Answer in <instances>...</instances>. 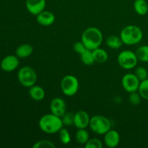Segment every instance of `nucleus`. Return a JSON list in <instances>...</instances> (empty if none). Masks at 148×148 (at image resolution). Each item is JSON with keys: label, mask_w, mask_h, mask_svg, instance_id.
I'll list each match as a JSON object with an SVG mask.
<instances>
[{"label": "nucleus", "mask_w": 148, "mask_h": 148, "mask_svg": "<svg viewBox=\"0 0 148 148\" xmlns=\"http://www.w3.org/2000/svg\"><path fill=\"white\" fill-rule=\"evenodd\" d=\"M38 126L43 132L49 134L58 133L63 127L62 118L53 114H47L39 119Z\"/></svg>", "instance_id": "nucleus-1"}, {"label": "nucleus", "mask_w": 148, "mask_h": 148, "mask_svg": "<svg viewBox=\"0 0 148 148\" xmlns=\"http://www.w3.org/2000/svg\"><path fill=\"white\" fill-rule=\"evenodd\" d=\"M103 36L101 30L95 27H89L85 29L81 36V41L87 49L94 50L102 44Z\"/></svg>", "instance_id": "nucleus-2"}, {"label": "nucleus", "mask_w": 148, "mask_h": 148, "mask_svg": "<svg viewBox=\"0 0 148 148\" xmlns=\"http://www.w3.org/2000/svg\"><path fill=\"white\" fill-rule=\"evenodd\" d=\"M120 38L124 44L133 46L140 43L143 38V32L137 25H130L124 27L120 33Z\"/></svg>", "instance_id": "nucleus-3"}, {"label": "nucleus", "mask_w": 148, "mask_h": 148, "mask_svg": "<svg viewBox=\"0 0 148 148\" xmlns=\"http://www.w3.org/2000/svg\"><path fill=\"white\" fill-rule=\"evenodd\" d=\"M89 127L92 132L103 135L111 129V124L107 117L102 115H95L90 120Z\"/></svg>", "instance_id": "nucleus-4"}, {"label": "nucleus", "mask_w": 148, "mask_h": 148, "mask_svg": "<svg viewBox=\"0 0 148 148\" xmlns=\"http://www.w3.org/2000/svg\"><path fill=\"white\" fill-rule=\"evenodd\" d=\"M38 76L36 70L29 66H23L17 72V79L22 86L29 88L36 85Z\"/></svg>", "instance_id": "nucleus-5"}, {"label": "nucleus", "mask_w": 148, "mask_h": 148, "mask_svg": "<svg viewBox=\"0 0 148 148\" xmlns=\"http://www.w3.org/2000/svg\"><path fill=\"white\" fill-rule=\"evenodd\" d=\"M138 61L135 52L130 50L122 51L120 52L117 57L119 65L126 70H130L136 67Z\"/></svg>", "instance_id": "nucleus-6"}, {"label": "nucleus", "mask_w": 148, "mask_h": 148, "mask_svg": "<svg viewBox=\"0 0 148 148\" xmlns=\"http://www.w3.org/2000/svg\"><path fill=\"white\" fill-rule=\"evenodd\" d=\"M60 87L64 95L66 96H73L79 90V80L74 75H66L62 79Z\"/></svg>", "instance_id": "nucleus-7"}, {"label": "nucleus", "mask_w": 148, "mask_h": 148, "mask_svg": "<svg viewBox=\"0 0 148 148\" xmlns=\"http://www.w3.org/2000/svg\"><path fill=\"white\" fill-rule=\"evenodd\" d=\"M140 84V79L137 77L134 73L126 74L121 79V85L124 90L129 93L138 91Z\"/></svg>", "instance_id": "nucleus-8"}, {"label": "nucleus", "mask_w": 148, "mask_h": 148, "mask_svg": "<svg viewBox=\"0 0 148 148\" xmlns=\"http://www.w3.org/2000/svg\"><path fill=\"white\" fill-rule=\"evenodd\" d=\"M20 64L19 59L17 56L8 55L5 56L1 62V69L7 72H13L18 67Z\"/></svg>", "instance_id": "nucleus-9"}, {"label": "nucleus", "mask_w": 148, "mask_h": 148, "mask_svg": "<svg viewBox=\"0 0 148 148\" xmlns=\"http://www.w3.org/2000/svg\"><path fill=\"white\" fill-rule=\"evenodd\" d=\"M46 0H25L26 9L33 15L36 16L45 10Z\"/></svg>", "instance_id": "nucleus-10"}, {"label": "nucleus", "mask_w": 148, "mask_h": 148, "mask_svg": "<svg viewBox=\"0 0 148 148\" xmlns=\"http://www.w3.org/2000/svg\"><path fill=\"white\" fill-rule=\"evenodd\" d=\"M51 113L57 116L62 117L66 113V103L61 98H54L50 103Z\"/></svg>", "instance_id": "nucleus-11"}, {"label": "nucleus", "mask_w": 148, "mask_h": 148, "mask_svg": "<svg viewBox=\"0 0 148 148\" xmlns=\"http://www.w3.org/2000/svg\"><path fill=\"white\" fill-rule=\"evenodd\" d=\"M90 120V117L86 111H78L75 114L74 125L77 129H86L89 127Z\"/></svg>", "instance_id": "nucleus-12"}, {"label": "nucleus", "mask_w": 148, "mask_h": 148, "mask_svg": "<svg viewBox=\"0 0 148 148\" xmlns=\"http://www.w3.org/2000/svg\"><path fill=\"white\" fill-rule=\"evenodd\" d=\"M120 134L117 131L110 130L104 134V143L109 148H114L119 145L120 143Z\"/></svg>", "instance_id": "nucleus-13"}, {"label": "nucleus", "mask_w": 148, "mask_h": 148, "mask_svg": "<svg viewBox=\"0 0 148 148\" xmlns=\"http://www.w3.org/2000/svg\"><path fill=\"white\" fill-rule=\"evenodd\" d=\"M55 15L51 12L43 10L36 15V21L42 26H50L55 21Z\"/></svg>", "instance_id": "nucleus-14"}, {"label": "nucleus", "mask_w": 148, "mask_h": 148, "mask_svg": "<svg viewBox=\"0 0 148 148\" xmlns=\"http://www.w3.org/2000/svg\"><path fill=\"white\" fill-rule=\"evenodd\" d=\"M29 95L33 101H40L44 99L46 92L42 87L34 85L29 89Z\"/></svg>", "instance_id": "nucleus-15"}, {"label": "nucleus", "mask_w": 148, "mask_h": 148, "mask_svg": "<svg viewBox=\"0 0 148 148\" xmlns=\"http://www.w3.org/2000/svg\"><path fill=\"white\" fill-rule=\"evenodd\" d=\"M33 47L30 44L28 43H24L16 49L15 54L18 58L21 59H25L27 58L33 53Z\"/></svg>", "instance_id": "nucleus-16"}, {"label": "nucleus", "mask_w": 148, "mask_h": 148, "mask_svg": "<svg viewBox=\"0 0 148 148\" xmlns=\"http://www.w3.org/2000/svg\"><path fill=\"white\" fill-rule=\"evenodd\" d=\"M92 54H93L95 62L97 63L103 64L108 59V52L100 47L92 50Z\"/></svg>", "instance_id": "nucleus-17"}, {"label": "nucleus", "mask_w": 148, "mask_h": 148, "mask_svg": "<svg viewBox=\"0 0 148 148\" xmlns=\"http://www.w3.org/2000/svg\"><path fill=\"white\" fill-rule=\"evenodd\" d=\"M134 10L139 15H145L148 12V2L146 0H134Z\"/></svg>", "instance_id": "nucleus-18"}, {"label": "nucleus", "mask_w": 148, "mask_h": 148, "mask_svg": "<svg viewBox=\"0 0 148 148\" xmlns=\"http://www.w3.org/2000/svg\"><path fill=\"white\" fill-rule=\"evenodd\" d=\"M106 46L111 49H119L122 46L123 42L120 36H111L107 38L106 40Z\"/></svg>", "instance_id": "nucleus-19"}, {"label": "nucleus", "mask_w": 148, "mask_h": 148, "mask_svg": "<svg viewBox=\"0 0 148 148\" xmlns=\"http://www.w3.org/2000/svg\"><path fill=\"white\" fill-rule=\"evenodd\" d=\"M75 140L79 144L85 145L90 140L89 133L85 129H78L75 133Z\"/></svg>", "instance_id": "nucleus-20"}, {"label": "nucleus", "mask_w": 148, "mask_h": 148, "mask_svg": "<svg viewBox=\"0 0 148 148\" xmlns=\"http://www.w3.org/2000/svg\"><path fill=\"white\" fill-rule=\"evenodd\" d=\"M139 61L143 62H148V45H143L137 48L135 51Z\"/></svg>", "instance_id": "nucleus-21"}, {"label": "nucleus", "mask_w": 148, "mask_h": 148, "mask_svg": "<svg viewBox=\"0 0 148 148\" xmlns=\"http://www.w3.org/2000/svg\"><path fill=\"white\" fill-rule=\"evenodd\" d=\"M80 59L84 64L88 65V66L92 65L95 63L92 51L89 50V49H86L83 53H81Z\"/></svg>", "instance_id": "nucleus-22"}, {"label": "nucleus", "mask_w": 148, "mask_h": 148, "mask_svg": "<svg viewBox=\"0 0 148 148\" xmlns=\"http://www.w3.org/2000/svg\"><path fill=\"white\" fill-rule=\"evenodd\" d=\"M58 133H59V140L62 144L68 145L70 143L71 140H72V137H71V134L67 129L62 127Z\"/></svg>", "instance_id": "nucleus-23"}, {"label": "nucleus", "mask_w": 148, "mask_h": 148, "mask_svg": "<svg viewBox=\"0 0 148 148\" xmlns=\"http://www.w3.org/2000/svg\"><path fill=\"white\" fill-rule=\"evenodd\" d=\"M138 92L141 95L142 98L148 101V78L140 82Z\"/></svg>", "instance_id": "nucleus-24"}, {"label": "nucleus", "mask_w": 148, "mask_h": 148, "mask_svg": "<svg viewBox=\"0 0 148 148\" xmlns=\"http://www.w3.org/2000/svg\"><path fill=\"white\" fill-rule=\"evenodd\" d=\"M74 116L75 114L72 112L65 113L61 118H62L63 125L65 127H70V126L74 125Z\"/></svg>", "instance_id": "nucleus-25"}, {"label": "nucleus", "mask_w": 148, "mask_h": 148, "mask_svg": "<svg viewBox=\"0 0 148 148\" xmlns=\"http://www.w3.org/2000/svg\"><path fill=\"white\" fill-rule=\"evenodd\" d=\"M134 75L140 79V81L145 80L148 78V70L143 66H138L134 71Z\"/></svg>", "instance_id": "nucleus-26"}, {"label": "nucleus", "mask_w": 148, "mask_h": 148, "mask_svg": "<svg viewBox=\"0 0 148 148\" xmlns=\"http://www.w3.org/2000/svg\"><path fill=\"white\" fill-rule=\"evenodd\" d=\"M55 147L54 143L48 140H39L33 145V148H54Z\"/></svg>", "instance_id": "nucleus-27"}, {"label": "nucleus", "mask_w": 148, "mask_h": 148, "mask_svg": "<svg viewBox=\"0 0 148 148\" xmlns=\"http://www.w3.org/2000/svg\"><path fill=\"white\" fill-rule=\"evenodd\" d=\"M85 148H102L103 143L99 139H90L88 143L85 145Z\"/></svg>", "instance_id": "nucleus-28"}, {"label": "nucleus", "mask_w": 148, "mask_h": 148, "mask_svg": "<svg viewBox=\"0 0 148 148\" xmlns=\"http://www.w3.org/2000/svg\"><path fill=\"white\" fill-rule=\"evenodd\" d=\"M142 97L138 92V91L130 93V97H129V101L130 103L134 106H137L141 102Z\"/></svg>", "instance_id": "nucleus-29"}, {"label": "nucleus", "mask_w": 148, "mask_h": 148, "mask_svg": "<svg viewBox=\"0 0 148 148\" xmlns=\"http://www.w3.org/2000/svg\"><path fill=\"white\" fill-rule=\"evenodd\" d=\"M73 49L76 53H79V54L80 55L81 53H83L87 49L82 41H77L76 42V43H75V44L73 45Z\"/></svg>", "instance_id": "nucleus-30"}]
</instances>
